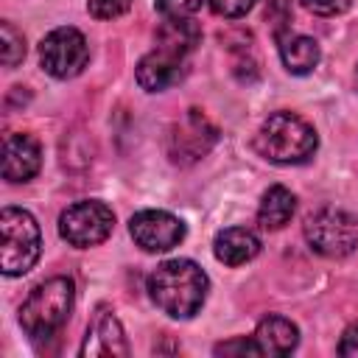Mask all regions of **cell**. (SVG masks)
Instances as JSON below:
<instances>
[{
    "mask_svg": "<svg viewBox=\"0 0 358 358\" xmlns=\"http://www.w3.org/2000/svg\"><path fill=\"white\" fill-rule=\"evenodd\" d=\"M260 355L257 352V344L255 338H232V341H224L215 347V355Z\"/></svg>",
    "mask_w": 358,
    "mask_h": 358,
    "instance_id": "24",
    "label": "cell"
},
{
    "mask_svg": "<svg viewBox=\"0 0 358 358\" xmlns=\"http://www.w3.org/2000/svg\"><path fill=\"white\" fill-rule=\"evenodd\" d=\"M84 358H126L129 344L123 336V324L112 310H98L95 322L87 330V338L81 344Z\"/></svg>",
    "mask_w": 358,
    "mask_h": 358,
    "instance_id": "11",
    "label": "cell"
},
{
    "mask_svg": "<svg viewBox=\"0 0 358 358\" xmlns=\"http://www.w3.org/2000/svg\"><path fill=\"white\" fill-rule=\"evenodd\" d=\"M266 20L271 22V31H274L277 39L291 34V0H268Z\"/></svg>",
    "mask_w": 358,
    "mask_h": 358,
    "instance_id": "19",
    "label": "cell"
},
{
    "mask_svg": "<svg viewBox=\"0 0 358 358\" xmlns=\"http://www.w3.org/2000/svg\"><path fill=\"white\" fill-rule=\"evenodd\" d=\"M210 3V11L218 14V17H227V20H235V17H243L255 0H207Z\"/></svg>",
    "mask_w": 358,
    "mask_h": 358,
    "instance_id": "23",
    "label": "cell"
},
{
    "mask_svg": "<svg viewBox=\"0 0 358 358\" xmlns=\"http://www.w3.org/2000/svg\"><path fill=\"white\" fill-rule=\"evenodd\" d=\"M305 241L324 257H347L358 246V218L338 207H322L305 218Z\"/></svg>",
    "mask_w": 358,
    "mask_h": 358,
    "instance_id": "5",
    "label": "cell"
},
{
    "mask_svg": "<svg viewBox=\"0 0 358 358\" xmlns=\"http://www.w3.org/2000/svg\"><path fill=\"white\" fill-rule=\"evenodd\" d=\"M310 14H319V17H336V14H344L350 11L352 0H299Z\"/></svg>",
    "mask_w": 358,
    "mask_h": 358,
    "instance_id": "22",
    "label": "cell"
},
{
    "mask_svg": "<svg viewBox=\"0 0 358 358\" xmlns=\"http://www.w3.org/2000/svg\"><path fill=\"white\" fill-rule=\"evenodd\" d=\"M255 145L266 159H271L277 165H299L316 154L319 137H316L313 126L308 120H302L299 115L274 112L263 120Z\"/></svg>",
    "mask_w": 358,
    "mask_h": 358,
    "instance_id": "2",
    "label": "cell"
},
{
    "mask_svg": "<svg viewBox=\"0 0 358 358\" xmlns=\"http://www.w3.org/2000/svg\"><path fill=\"white\" fill-rule=\"evenodd\" d=\"M338 355H344V358H358V322L350 324V327L341 333Z\"/></svg>",
    "mask_w": 358,
    "mask_h": 358,
    "instance_id": "25",
    "label": "cell"
},
{
    "mask_svg": "<svg viewBox=\"0 0 358 358\" xmlns=\"http://www.w3.org/2000/svg\"><path fill=\"white\" fill-rule=\"evenodd\" d=\"M204 0H154L157 11L165 17V20H185V17H193L199 8H201Z\"/></svg>",
    "mask_w": 358,
    "mask_h": 358,
    "instance_id": "20",
    "label": "cell"
},
{
    "mask_svg": "<svg viewBox=\"0 0 358 358\" xmlns=\"http://www.w3.org/2000/svg\"><path fill=\"white\" fill-rule=\"evenodd\" d=\"M0 59L6 67H17L25 59V36L11 22H0Z\"/></svg>",
    "mask_w": 358,
    "mask_h": 358,
    "instance_id": "18",
    "label": "cell"
},
{
    "mask_svg": "<svg viewBox=\"0 0 358 358\" xmlns=\"http://www.w3.org/2000/svg\"><path fill=\"white\" fill-rule=\"evenodd\" d=\"M252 338H255L260 355H288L299 344V330H296V324L291 319L268 313V316H263L257 322Z\"/></svg>",
    "mask_w": 358,
    "mask_h": 358,
    "instance_id": "13",
    "label": "cell"
},
{
    "mask_svg": "<svg viewBox=\"0 0 358 358\" xmlns=\"http://www.w3.org/2000/svg\"><path fill=\"white\" fill-rule=\"evenodd\" d=\"M210 291L204 268L187 257L159 263L148 277V296L171 319H190L201 310Z\"/></svg>",
    "mask_w": 358,
    "mask_h": 358,
    "instance_id": "1",
    "label": "cell"
},
{
    "mask_svg": "<svg viewBox=\"0 0 358 358\" xmlns=\"http://www.w3.org/2000/svg\"><path fill=\"white\" fill-rule=\"evenodd\" d=\"M277 42H280V59H282L285 70L294 76H308L322 59L319 42L305 34H285Z\"/></svg>",
    "mask_w": 358,
    "mask_h": 358,
    "instance_id": "15",
    "label": "cell"
},
{
    "mask_svg": "<svg viewBox=\"0 0 358 358\" xmlns=\"http://www.w3.org/2000/svg\"><path fill=\"white\" fill-rule=\"evenodd\" d=\"M213 252H215V260H221L224 266H243L252 257H257L260 238L246 227H227L215 235Z\"/></svg>",
    "mask_w": 358,
    "mask_h": 358,
    "instance_id": "14",
    "label": "cell"
},
{
    "mask_svg": "<svg viewBox=\"0 0 358 358\" xmlns=\"http://www.w3.org/2000/svg\"><path fill=\"white\" fill-rule=\"evenodd\" d=\"M199 42H201V31H199V25L190 17H185V20H165L159 25V31H157V45L173 48L179 53H185V56H190Z\"/></svg>",
    "mask_w": 358,
    "mask_h": 358,
    "instance_id": "17",
    "label": "cell"
},
{
    "mask_svg": "<svg viewBox=\"0 0 358 358\" xmlns=\"http://www.w3.org/2000/svg\"><path fill=\"white\" fill-rule=\"evenodd\" d=\"M131 6V0H87V11L95 20H115L120 14H126Z\"/></svg>",
    "mask_w": 358,
    "mask_h": 358,
    "instance_id": "21",
    "label": "cell"
},
{
    "mask_svg": "<svg viewBox=\"0 0 358 358\" xmlns=\"http://www.w3.org/2000/svg\"><path fill=\"white\" fill-rule=\"evenodd\" d=\"M294 210H296V196H294L288 187L274 185V187H268V190L263 193V199H260L257 221H260L263 229H282V227L291 221Z\"/></svg>",
    "mask_w": 358,
    "mask_h": 358,
    "instance_id": "16",
    "label": "cell"
},
{
    "mask_svg": "<svg viewBox=\"0 0 358 358\" xmlns=\"http://www.w3.org/2000/svg\"><path fill=\"white\" fill-rule=\"evenodd\" d=\"M129 232L143 252H168L185 241V221L168 210H140L129 221Z\"/></svg>",
    "mask_w": 358,
    "mask_h": 358,
    "instance_id": "8",
    "label": "cell"
},
{
    "mask_svg": "<svg viewBox=\"0 0 358 358\" xmlns=\"http://www.w3.org/2000/svg\"><path fill=\"white\" fill-rule=\"evenodd\" d=\"M215 140H218V129L199 109H190L168 131V154H171L173 162L187 165V162L201 159L213 148Z\"/></svg>",
    "mask_w": 358,
    "mask_h": 358,
    "instance_id": "9",
    "label": "cell"
},
{
    "mask_svg": "<svg viewBox=\"0 0 358 358\" xmlns=\"http://www.w3.org/2000/svg\"><path fill=\"white\" fill-rule=\"evenodd\" d=\"M73 302H76L73 280L50 277L45 282H39L20 305V324L31 338L56 336L67 324V319L73 313Z\"/></svg>",
    "mask_w": 358,
    "mask_h": 358,
    "instance_id": "3",
    "label": "cell"
},
{
    "mask_svg": "<svg viewBox=\"0 0 358 358\" xmlns=\"http://www.w3.org/2000/svg\"><path fill=\"white\" fill-rule=\"evenodd\" d=\"M355 90H358V67H355Z\"/></svg>",
    "mask_w": 358,
    "mask_h": 358,
    "instance_id": "26",
    "label": "cell"
},
{
    "mask_svg": "<svg viewBox=\"0 0 358 358\" xmlns=\"http://www.w3.org/2000/svg\"><path fill=\"white\" fill-rule=\"evenodd\" d=\"M90 62V45L84 34L73 25L53 28L39 42V64L53 78H73Z\"/></svg>",
    "mask_w": 358,
    "mask_h": 358,
    "instance_id": "7",
    "label": "cell"
},
{
    "mask_svg": "<svg viewBox=\"0 0 358 358\" xmlns=\"http://www.w3.org/2000/svg\"><path fill=\"white\" fill-rule=\"evenodd\" d=\"M42 168V148L31 134H8L3 143V179L28 182Z\"/></svg>",
    "mask_w": 358,
    "mask_h": 358,
    "instance_id": "12",
    "label": "cell"
},
{
    "mask_svg": "<svg viewBox=\"0 0 358 358\" xmlns=\"http://www.w3.org/2000/svg\"><path fill=\"white\" fill-rule=\"evenodd\" d=\"M187 70V56L173 50V48H165V45H157L151 53H145L137 64V84L145 90V92H162L168 87H173L176 81H182Z\"/></svg>",
    "mask_w": 358,
    "mask_h": 358,
    "instance_id": "10",
    "label": "cell"
},
{
    "mask_svg": "<svg viewBox=\"0 0 358 358\" xmlns=\"http://www.w3.org/2000/svg\"><path fill=\"white\" fill-rule=\"evenodd\" d=\"M42 252V232L36 218L22 207H3L0 213V271L20 277L34 268Z\"/></svg>",
    "mask_w": 358,
    "mask_h": 358,
    "instance_id": "4",
    "label": "cell"
},
{
    "mask_svg": "<svg viewBox=\"0 0 358 358\" xmlns=\"http://www.w3.org/2000/svg\"><path fill=\"white\" fill-rule=\"evenodd\" d=\"M112 227H115V213L98 199L76 201L59 215V235L76 249H90L103 243L112 235Z\"/></svg>",
    "mask_w": 358,
    "mask_h": 358,
    "instance_id": "6",
    "label": "cell"
}]
</instances>
